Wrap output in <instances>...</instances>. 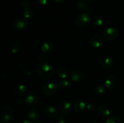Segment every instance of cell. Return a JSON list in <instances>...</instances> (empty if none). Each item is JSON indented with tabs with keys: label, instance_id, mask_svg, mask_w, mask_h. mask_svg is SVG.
<instances>
[{
	"label": "cell",
	"instance_id": "8fae6325",
	"mask_svg": "<svg viewBox=\"0 0 124 123\" xmlns=\"http://www.w3.org/2000/svg\"><path fill=\"white\" fill-rule=\"evenodd\" d=\"M86 107H87V105H86L85 102L83 100H80V99L75 100L73 105L74 110L79 113L83 112L86 109Z\"/></svg>",
	"mask_w": 124,
	"mask_h": 123
},
{
	"label": "cell",
	"instance_id": "52a82bcc",
	"mask_svg": "<svg viewBox=\"0 0 124 123\" xmlns=\"http://www.w3.org/2000/svg\"><path fill=\"white\" fill-rule=\"evenodd\" d=\"M58 86L56 83L50 82V83H46L42 87V93L46 96H52L56 94L58 91Z\"/></svg>",
	"mask_w": 124,
	"mask_h": 123
},
{
	"label": "cell",
	"instance_id": "9a60e30c",
	"mask_svg": "<svg viewBox=\"0 0 124 123\" xmlns=\"http://www.w3.org/2000/svg\"><path fill=\"white\" fill-rule=\"evenodd\" d=\"M44 112L45 115L50 118H54L58 115L57 110L56 109L55 107H53V106H48V107H46Z\"/></svg>",
	"mask_w": 124,
	"mask_h": 123
},
{
	"label": "cell",
	"instance_id": "2e32d148",
	"mask_svg": "<svg viewBox=\"0 0 124 123\" xmlns=\"http://www.w3.org/2000/svg\"><path fill=\"white\" fill-rule=\"evenodd\" d=\"M27 116L29 119L31 121H36L38 120L39 116V113L38 110L35 108H32L30 109L28 112Z\"/></svg>",
	"mask_w": 124,
	"mask_h": 123
},
{
	"label": "cell",
	"instance_id": "8992f818",
	"mask_svg": "<svg viewBox=\"0 0 124 123\" xmlns=\"http://www.w3.org/2000/svg\"><path fill=\"white\" fill-rule=\"evenodd\" d=\"M117 84H118V79L115 75H110L108 76L104 82V86L108 90H113L116 89Z\"/></svg>",
	"mask_w": 124,
	"mask_h": 123
},
{
	"label": "cell",
	"instance_id": "f546056e",
	"mask_svg": "<svg viewBox=\"0 0 124 123\" xmlns=\"http://www.w3.org/2000/svg\"><path fill=\"white\" fill-rule=\"evenodd\" d=\"M38 1L39 2L40 4L44 6V5L48 4L50 2L51 0H38Z\"/></svg>",
	"mask_w": 124,
	"mask_h": 123
},
{
	"label": "cell",
	"instance_id": "603a6c76",
	"mask_svg": "<svg viewBox=\"0 0 124 123\" xmlns=\"http://www.w3.org/2000/svg\"><path fill=\"white\" fill-rule=\"evenodd\" d=\"M10 49L12 53L16 54V53L19 52V49H20V46H19V45L17 42H13V43L11 44Z\"/></svg>",
	"mask_w": 124,
	"mask_h": 123
},
{
	"label": "cell",
	"instance_id": "4fadbf2b",
	"mask_svg": "<svg viewBox=\"0 0 124 123\" xmlns=\"http://www.w3.org/2000/svg\"><path fill=\"white\" fill-rule=\"evenodd\" d=\"M96 112L98 115L102 118L110 116V111L107 107L105 106H100L97 108Z\"/></svg>",
	"mask_w": 124,
	"mask_h": 123
},
{
	"label": "cell",
	"instance_id": "cb8c5ba5",
	"mask_svg": "<svg viewBox=\"0 0 124 123\" xmlns=\"http://www.w3.org/2000/svg\"><path fill=\"white\" fill-rule=\"evenodd\" d=\"M105 123H121V121L116 116L111 115L106 119Z\"/></svg>",
	"mask_w": 124,
	"mask_h": 123
},
{
	"label": "cell",
	"instance_id": "ffe728a7",
	"mask_svg": "<svg viewBox=\"0 0 124 123\" xmlns=\"http://www.w3.org/2000/svg\"><path fill=\"white\" fill-rule=\"evenodd\" d=\"M113 64V60L112 58L109 57H107L104 58L101 62V65L102 67L107 69L111 67Z\"/></svg>",
	"mask_w": 124,
	"mask_h": 123
},
{
	"label": "cell",
	"instance_id": "4316f807",
	"mask_svg": "<svg viewBox=\"0 0 124 123\" xmlns=\"http://www.w3.org/2000/svg\"><path fill=\"white\" fill-rule=\"evenodd\" d=\"M30 5H31V3H30V1H28V0H23V1H22L20 3L21 7V8H23V10L27 8H30Z\"/></svg>",
	"mask_w": 124,
	"mask_h": 123
},
{
	"label": "cell",
	"instance_id": "7c38bea8",
	"mask_svg": "<svg viewBox=\"0 0 124 123\" xmlns=\"http://www.w3.org/2000/svg\"><path fill=\"white\" fill-rule=\"evenodd\" d=\"M84 75L82 72L78 70H72L69 73V78L71 80L75 82H78L82 80Z\"/></svg>",
	"mask_w": 124,
	"mask_h": 123
},
{
	"label": "cell",
	"instance_id": "1f68e13d",
	"mask_svg": "<svg viewBox=\"0 0 124 123\" xmlns=\"http://www.w3.org/2000/svg\"><path fill=\"white\" fill-rule=\"evenodd\" d=\"M24 72L25 74L27 75H30L31 74L30 71H29V70H28V69H24Z\"/></svg>",
	"mask_w": 124,
	"mask_h": 123
},
{
	"label": "cell",
	"instance_id": "7402d4cb",
	"mask_svg": "<svg viewBox=\"0 0 124 123\" xmlns=\"http://www.w3.org/2000/svg\"><path fill=\"white\" fill-rule=\"evenodd\" d=\"M23 14L25 19H31L33 16V12L30 8H27L23 10Z\"/></svg>",
	"mask_w": 124,
	"mask_h": 123
},
{
	"label": "cell",
	"instance_id": "836d02e7",
	"mask_svg": "<svg viewBox=\"0 0 124 123\" xmlns=\"http://www.w3.org/2000/svg\"><path fill=\"white\" fill-rule=\"evenodd\" d=\"M18 123H31V121H30L29 120H21L20 121L18 122Z\"/></svg>",
	"mask_w": 124,
	"mask_h": 123
},
{
	"label": "cell",
	"instance_id": "484cf974",
	"mask_svg": "<svg viewBox=\"0 0 124 123\" xmlns=\"http://www.w3.org/2000/svg\"><path fill=\"white\" fill-rule=\"evenodd\" d=\"M69 86V82H68L67 80L62 79L59 81L58 82V86L61 88V89H64V88H67Z\"/></svg>",
	"mask_w": 124,
	"mask_h": 123
},
{
	"label": "cell",
	"instance_id": "3957f363",
	"mask_svg": "<svg viewBox=\"0 0 124 123\" xmlns=\"http://www.w3.org/2000/svg\"><path fill=\"white\" fill-rule=\"evenodd\" d=\"M13 110L10 106H4L0 107V123H6L11 119Z\"/></svg>",
	"mask_w": 124,
	"mask_h": 123
},
{
	"label": "cell",
	"instance_id": "8d00e7d4",
	"mask_svg": "<svg viewBox=\"0 0 124 123\" xmlns=\"http://www.w3.org/2000/svg\"><path fill=\"white\" fill-rule=\"evenodd\" d=\"M91 1H92V0H84V1H86V2H89Z\"/></svg>",
	"mask_w": 124,
	"mask_h": 123
},
{
	"label": "cell",
	"instance_id": "9c48e42d",
	"mask_svg": "<svg viewBox=\"0 0 124 123\" xmlns=\"http://www.w3.org/2000/svg\"><path fill=\"white\" fill-rule=\"evenodd\" d=\"M28 25V21L25 18H20L16 19L13 23V27L16 30H24Z\"/></svg>",
	"mask_w": 124,
	"mask_h": 123
},
{
	"label": "cell",
	"instance_id": "30bf717a",
	"mask_svg": "<svg viewBox=\"0 0 124 123\" xmlns=\"http://www.w3.org/2000/svg\"><path fill=\"white\" fill-rule=\"evenodd\" d=\"M90 44L93 48H100L104 44V39L99 35H94L90 40Z\"/></svg>",
	"mask_w": 124,
	"mask_h": 123
},
{
	"label": "cell",
	"instance_id": "277c9868",
	"mask_svg": "<svg viewBox=\"0 0 124 123\" xmlns=\"http://www.w3.org/2000/svg\"><path fill=\"white\" fill-rule=\"evenodd\" d=\"M90 22V18L88 13H83L79 14L75 19V24L78 27L84 28Z\"/></svg>",
	"mask_w": 124,
	"mask_h": 123
},
{
	"label": "cell",
	"instance_id": "d4e9b609",
	"mask_svg": "<svg viewBox=\"0 0 124 123\" xmlns=\"http://www.w3.org/2000/svg\"><path fill=\"white\" fill-rule=\"evenodd\" d=\"M94 92L95 94H96L97 95H99V96L104 95L105 93V90L104 88L102 86H99L94 88Z\"/></svg>",
	"mask_w": 124,
	"mask_h": 123
},
{
	"label": "cell",
	"instance_id": "d6986e66",
	"mask_svg": "<svg viewBox=\"0 0 124 123\" xmlns=\"http://www.w3.org/2000/svg\"><path fill=\"white\" fill-rule=\"evenodd\" d=\"M104 18L100 15H96L92 18V22L94 25L96 27L101 26L104 23Z\"/></svg>",
	"mask_w": 124,
	"mask_h": 123
},
{
	"label": "cell",
	"instance_id": "6da1fadb",
	"mask_svg": "<svg viewBox=\"0 0 124 123\" xmlns=\"http://www.w3.org/2000/svg\"><path fill=\"white\" fill-rule=\"evenodd\" d=\"M38 73L41 78L44 80L50 79L54 74V69L51 64L47 62H42L38 66Z\"/></svg>",
	"mask_w": 124,
	"mask_h": 123
},
{
	"label": "cell",
	"instance_id": "d6a6232c",
	"mask_svg": "<svg viewBox=\"0 0 124 123\" xmlns=\"http://www.w3.org/2000/svg\"><path fill=\"white\" fill-rule=\"evenodd\" d=\"M53 1H54L56 3L62 4V3H64V1H65V0H53Z\"/></svg>",
	"mask_w": 124,
	"mask_h": 123
},
{
	"label": "cell",
	"instance_id": "ba28073f",
	"mask_svg": "<svg viewBox=\"0 0 124 123\" xmlns=\"http://www.w3.org/2000/svg\"><path fill=\"white\" fill-rule=\"evenodd\" d=\"M73 107L72 104L70 101H62L58 106V111L61 115L69 114L72 110Z\"/></svg>",
	"mask_w": 124,
	"mask_h": 123
},
{
	"label": "cell",
	"instance_id": "e575fe53",
	"mask_svg": "<svg viewBox=\"0 0 124 123\" xmlns=\"http://www.w3.org/2000/svg\"><path fill=\"white\" fill-rule=\"evenodd\" d=\"M92 123H100V122L98 121H94L92 122Z\"/></svg>",
	"mask_w": 124,
	"mask_h": 123
},
{
	"label": "cell",
	"instance_id": "d590c367",
	"mask_svg": "<svg viewBox=\"0 0 124 123\" xmlns=\"http://www.w3.org/2000/svg\"><path fill=\"white\" fill-rule=\"evenodd\" d=\"M34 123H42V122H41V121H38L35 122Z\"/></svg>",
	"mask_w": 124,
	"mask_h": 123
},
{
	"label": "cell",
	"instance_id": "ac0fdd59",
	"mask_svg": "<svg viewBox=\"0 0 124 123\" xmlns=\"http://www.w3.org/2000/svg\"><path fill=\"white\" fill-rule=\"evenodd\" d=\"M26 88L23 84H18L15 87V92L18 96H23L25 94Z\"/></svg>",
	"mask_w": 124,
	"mask_h": 123
},
{
	"label": "cell",
	"instance_id": "4dcf8cb0",
	"mask_svg": "<svg viewBox=\"0 0 124 123\" xmlns=\"http://www.w3.org/2000/svg\"><path fill=\"white\" fill-rule=\"evenodd\" d=\"M24 100L22 98H19L16 100V103L18 105H22L24 103Z\"/></svg>",
	"mask_w": 124,
	"mask_h": 123
},
{
	"label": "cell",
	"instance_id": "f1b7e54d",
	"mask_svg": "<svg viewBox=\"0 0 124 123\" xmlns=\"http://www.w3.org/2000/svg\"><path fill=\"white\" fill-rule=\"evenodd\" d=\"M56 123H65V118L64 115H59L56 119Z\"/></svg>",
	"mask_w": 124,
	"mask_h": 123
},
{
	"label": "cell",
	"instance_id": "7a4b0ae2",
	"mask_svg": "<svg viewBox=\"0 0 124 123\" xmlns=\"http://www.w3.org/2000/svg\"><path fill=\"white\" fill-rule=\"evenodd\" d=\"M24 100L28 106L30 107H35L39 103L40 98L36 92L30 91L25 95Z\"/></svg>",
	"mask_w": 124,
	"mask_h": 123
},
{
	"label": "cell",
	"instance_id": "44dd1931",
	"mask_svg": "<svg viewBox=\"0 0 124 123\" xmlns=\"http://www.w3.org/2000/svg\"><path fill=\"white\" fill-rule=\"evenodd\" d=\"M57 74L62 79H65L68 75L67 70L64 67H59L57 69Z\"/></svg>",
	"mask_w": 124,
	"mask_h": 123
},
{
	"label": "cell",
	"instance_id": "e0dca14e",
	"mask_svg": "<svg viewBox=\"0 0 124 123\" xmlns=\"http://www.w3.org/2000/svg\"><path fill=\"white\" fill-rule=\"evenodd\" d=\"M41 48L43 53H50L53 49V44L50 41H47L42 43Z\"/></svg>",
	"mask_w": 124,
	"mask_h": 123
},
{
	"label": "cell",
	"instance_id": "5bb4252c",
	"mask_svg": "<svg viewBox=\"0 0 124 123\" xmlns=\"http://www.w3.org/2000/svg\"><path fill=\"white\" fill-rule=\"evenodd\" d=\"M76 7H77V8L79 10L84 12L85 13H88V14L92 13V12L90 7L88 6V5L85 1H78L77 4H76Z\"/></svg>",
	"mask_w": 124,
	"mask_h": 123
},
{
	"label": "cell",
	"instance_id": "83f0119b",
	"mask_svg": "<svg viewBox=\"0 0 124 123\" xmlns=\"http://www.w3.org/2000/svg\"><path fill=\"white\" fill-rule=\"evenodd\" d=\"M88 111H90V112H94V111L96 110H97V107L93 103H89L87 105V107H86Z\"/></svg>",
	"mask_w": 124,
	"mask_h": 123
},
{
	"label": "cell",
	"instance_id": "5b68a950",
	"mask_svg": "<svg viewBox=\"0 0 124 123\" xmlns=\"http://www.w3.org/2000/svg\"><path fill=\"white\" fill-rule=\"evenodd\" d=\"M118 31L113 27H108L103 31V36L108 41H113L118 37Z\"/></svg>",
	"mask_w": 124,
	"mask_h": 123
}]
</instances>
